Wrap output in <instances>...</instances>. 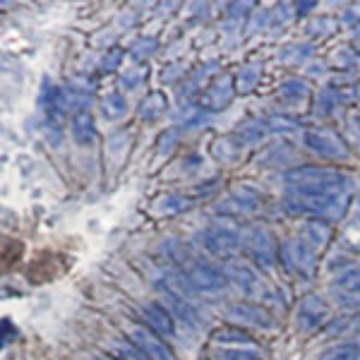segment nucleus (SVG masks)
Returning a JSON list of instances; mask_svg holds the SVG:
<instances>
[{
    "instance_id": "7ed1b4c3",
    "label": "nucleus",
    "mask_w": 360,
    "mask_h": 360,
    "mask_svg": "<svg viewBox=\"0 0 360 360\" xmlns=\"http://www.w3.org/2000/svg\"><path fill=\"white\" fill-rule=\"evenodd\" d=\"M240 238H243V252L252 259L255 266H259V269H274L278 259V248L274 243V236L266 231V226L262 224L245 226L240 231Z\"/></svg>"
},
{
    "instance_id": "9d476101",
    "label": "nucleus",
    "mask_w": 360,
    "mask_h": 360,
    "mask_svg": "<svg viewBox=\"0 0 360 360\" xmlns=\"http://www.w3.org/2000/svg\"><path fill=\"white\" fill-rule=\"evenodd\" d=\"M127 336H130V344H135L149 360H173L171 348L152 329L142 327V324H130L127 327Z\"/></svg>"
},
{
    "instance_id": "bb28decb",
    "label": "nucleus",
    "mask_w": 360,
    "mask_h": 360,
    "mask_svg": "<svg viewBox=\"0 0 360 360\" xmlns=\"http://www.w3.org/2000/svg\"><path fill=\"white\" fill-rule=\"evenodd\" d=\"M113 360H149L135 344H118L113 348Z\"/></svg>"
},
{
    "instance_id": "c9c22d12",
    "label": "nucleus",
    "mask_w": 360,
    "mask_h": 360,
    "mask_svg": "<svg viewBox=\"0 0 360 360\" xmlns=\"http://www.w3.org/2000/svg\"><path fill=\"white\" fill-rule=\"evenodd\" d=\"M356 49L360 51V37H358V44H356Z\"/></svg>"
},
{
    "instance_id": "412c9836",
    "label": "nucleus",
    "mask_w": 360,
    "mask_h": 360,
    "mask_svg": "<svg viewBox=\"0 0 360 360\" xmlns=\"http://www.w3.org/2000/svg\"><path fill=\"white\" fill-rule=\"evenodd\" d=\"M101 113H103V118H108V120H118V118H123V115L127 113V101H125V96H120V94H106L103 96V101H101Z\"/></svg>"
},
{
    "instance_id": "0eeeda50",
    "label": "nucleus",
    "mask_w": 360,
    "mask_h": 360,
    "mask_svg": "<svg viewBox=\"0 0 360 360\" xmlns=\"http://www.w3.org/2000/svg\"><path fill=\"white\" fill-rule=\"evenodd\" d=\"M226 274L231 281L240 288L248 298H271V288L264 283V278L259 276V271L255 269V264L245 262V259H231L226 262Z\"/></svg>"
},
{
    "instance_id": "6e6552de",
    "label": "nucleus",
    "mask_w": 360,
    "mask_h": 360,
    "mask_svg": "<svg viewBox=\"0 0 360 360\" xmlns=\"http://www.w3.org/2000/svg\"><path fill=\"white\" fill-rule=\"evenodd\" d=\"M305 144L310 152H315L317 156L329 159V161H344L351 156L341 135H336V132L329 130V127H312V130H307Z\"/></svg>"
},
{
    "instance_id": "dca6fc26",
    "label": "nucleus",
    "mask_w": 360,
    "mask_h": 360,
    "mask_svg": "<svg viewBox=\"0 0 360 360\" xmlns=\"http://www.w3.org/2000/svg\"><path fill=\"white\" fill-rule=\"evenodd\" d=\"M229 202L233 205L236 214H252L259 207V193L255 188H250V185H236L231 190Z\"/></svg>"
},
{
    "instance_id": "393cba45",
    "label": "nucleus",
    "mask_w": 360,
    "mask_h": 360,
    "mask_svg": "<svg viewBox=\"0 0 360 360\" xmlns=\"http://www.w3.org/2000/svg\"><path fill=\"white\" fill-rule=\"evenodd\" d=\"M178 123H183L185 127H195L200 120H205V108L202 106H190V103H185L183 108L178 111L176 115Z\"/></svg>"
},
{
    "instance_id": "2f4dec72",
    "label": "nucleus",
    "mask_w": 360,
    "mask_h": 360,
    "mask_svg": "<svg viewBox=\"0 0 360 360\" xmlns=\"http://www.w3.org/2000/svg\"><path fill=\"white\" fill-rule=\"evenodd\" d=\"M120 58H123V51H118V49H113L111 53H108L106 58H103V70H115L120 65Z\"/></svg>"
},
{
    "instance_id": "aec40b11",
    "label": "nucleus",
    "mask_w": 360,
    "mask_h": 360,
    "mask_svg": "<svg viewBox=\"0 0 360 360\" xmlns=\"http://www.w3.org/2000/svg\"><path fill=\"white\" fill-rule=\"evenodd\" d=\"M164 113H166V96L161 94V91H152V94H147V98L142 101V108H139V115L152 123V120L161 118Z\"/></svg>"
},
{
    "instance_id": "473e14b6",
    "label": "nucleus",
    "mask_w": 360,
    "mask_h": 360,
    "mask_svg": "<svg viewBox=\"0 0 360 360\" xmlns=\"http://www.w3.org/2000/svg\"><path fill=\"white\" fill-rule=\"evenodd\" d=\"M346 334H348V336H360V315H358V317H353V322L348 324Z\"/></svg>"
},
{
    "instance_id": "20e7f679",
    "label": "nucleus",
    "mask_w": 360,
    "mask_h": 360,
    "mask_svg": "<svg viewBox=\"0 0 360 360\" xmlns=\"http://www.w3.org/2000/svg\"><path fill=\"white\" fill-rule=\"evenodd\" d=\"M185 278H188L190 288L195 291V295H212V293H221L226 286H229V274L221 266H217L209 259L202 257H193L183 269Z\"/></svg>"
},
{
    "instance_id": "f8f14e48",
    "label": "nucleus",
    "mask_w": 360,
    "mask_h": 360,
    "mask_svg": "<svg viewBox=\"0 0 360 360\" xmlns=\"http://www.w3.org/2000/svg\"><path fill=\"white\" fill-rule=\"evenodd\" d=\"M329 317V307L319 295H305L295 310V327L300 332H315Z\"/></svg>"
},
{
    "instance_id": "7c9ffc66",
    "label": "nucleus",
    "mask_w": 360,
    "mask_h": 360,
    "mask_svg": "<svg viewBox=\"0 0 360 360\" xmlns=\"http://www.w3.org/2000/svg\"><path fill=\"white\" fill-rule=\"evenodd\" d=\"M144 77H147V68H137L135 72H127L123 77V86H127V89H135Z\"/></svg>"
},
{
    "instance_id": "9b49d317",
    "label": "nucleus",
    "mask_w": 360,
    "mask_h": 360,
    "mask_svg": "<svg viewBox=\"0 0 360 360\" xmlns=\"http://www.w3.org/2000/svg\"><path fill=\"white\" fill-rule=\"evenodd\" d=\"M224 315L233 324H243V327H252V329H271L276 324L274 317L257 303H233L226 307Z\"/></svg>"
},
{
    "instance_id": "f3484780",
    "label": "nucleus",
    "mask_w": 360,
    "mask_h": 360,
    "mask_svg": "<svg viewBox=\"0 0 360 360\" xmlns=\"http://www.w3.org/2000/svg\"><path fill=\"white\" fill-rule=\"evenodd\" d=\"M70 135H72V139L79 144V147H89V144H94L96 127H94V120H91V115L86 113V111L75 113L72 125H70Z\"/></svg>"
},
{
    "instance_id": "4be33fe9",
    "label": "nucleus",
    "mask_w": 360,
    "mask_h": 360,
    "mask_svg": "<svg viewBox=\"0 0 360 360\" xmlns=\"http://www.w3.org/2000/svg\"><path fill=\"white\" fill-rule=\"evenodd\" d=\"M190 207V202L185 200V197H180V195H164V197H159L156 200V205H154V212L156 214H178V212H185V209Z\"/></svg>"
},
{
    "instance_id": "39448f33",
    "label": "nucleus",
    "mask_w": 360,
    "mask_h": 360,
    "mask_svg": "<svg viewBox=\"0 0 360 360\" xmlns=\"http://www.w3.org/2000/svg\"><path fill=\"white\" fill-rule=\"evenodd\" d=\"M200 240H202V245L207 248L209 255L224 259V262H231V259H236L238 252L243 250L240 231H238L236 226H229V224L209 226V229L202 231Z\"/></svg>"
},
{
    "instance_id": "f03ea898",
    "label": "nucleus",
    "mask_w": 360,
    "mask_h": 360,
    "mask_svg": "<svg viewBox=\"0 0 360 360\" xmlns=\"http://www.w3.org/2000/svg\"><path fill=\"white\" fill-rule=\"evenodd\" d=\"M214 360H262V348L238 329H219L212 336Z\"/></svg>"
},
{
    "instance_id": "1a4fd4ad",
    "label": "nucleus",
    "mask_w": 360,
    "mask_h": 360,
    "mask_svg": "<svg viewBox=\"0 0 360 360\" xmlns=\"http://www.w3.org/2000/svg\"><path fill=\"white\" fill-rule=\"evenodd\" d=\"M329 291L341 307H360V264H348L336 271Z\"/></svg>"
},
{
    "instance_id": "6ab92c4d",
    "label": "nucleus",
    "mask_w": 360,
    "mask_h": 360,
    "mask_svg": "<svg viewBox=\"0 0 360 360\" xmlns=\"http://www.w3.org/2000/svg\"><path fill=\"white\" fill-rule=\"evenodd\" d=\"M278 96L286 103H303L305 98L310 96V89H307V84L300 82V79H286V82L278 86Z\"/></svg>"
},
{
    "instance_id": "a211bd4d",
    "label": "nucleus",
    "mask_w": 360,
    "mask_h": 360,
    "mask_svg": "<svg viewBox=\"0 0 360 360\" xmlns=\"http://www.w3.org/2000/svg\"><path fill=\"white\" fill-rule=\"evenodd\" d=\"M266 123H259V120H248V123H243L240 127L236 130V142L240 144H255V142H259L264 135H266Z\"/></svg>"
},
{
    "instance_id": "4468645a",
    "label": "nucleus",
    "mask_w": 360,
    "mask_h": 360,
    "mask_svg": "<svg viewBox=\"0 0 360 360\" xmlns=\"http://www.w3.org/2000/svg\"><path fill=\"white\" fill-rule=\"evenodd\" d=\"M142 315H144V322L149 324V329L156 332L159 336H173L176 334V317L173 312L164 307V303H147L142 307Z\"/></svg>"
},
{
    "instance_id": "72a5a7b5",
    "label": "nucleus",
    "mask_w": 360,
    "mask_h": 360,
    "mask_svg": "<svg viewBox=\"0 0 360 360\" xmlns=\"http://www.w3.org/2000/svg\"><path fill=\"white\" fill-rule=\"evenodd\" d=\"M356 207H358V212H360V197H358V200H356Z\"/></svg>"
},
{
    "instance_id": "5701e85b",
    "label": "nucleus",
    "mask_w": 360,
    "mask_h": 360,
    "mask_svg": "<svg viewBox=\"0 0 360 360\" xmlns=\"http://www.w3.org/2000/svg\"><path fill=\"white\" fill-rule=\"evenodd\" d=\"M319 360H360L358 344H336L319 356Z\"/></svg>"
},
{
    "instance_id": "c756f323",
    "label": "nucleus",
    "mask_w": 360,
    "mask_h": 360,
    "mask_svg": "<svg viewBox=\"0 0 360 360\" xmlns=\"http://www.w3.org/2000/svg\"><path fill=\"white\" fill-rule=\"evenodd\" d=\"M295 125H298V120L288 118V115H271V118L266 120V127H269V130H291Z\"/></svg>"
},
{
    "instance_id": "423d86ee",
    "label": "nucleus",
    "mask_w": 360,
    "mask_h": 360,
    "mask_svg": "<svg viewBox=\"0 0 360 360\" xmlns=\"http://www.w3.org/2000/svg\"><path fill=\"white\" fill-rule=\"evenodd\" d=\"M278 257L291 274L300 278H312V274L317 271V252L300 238L283 240L281 248H278Z\"/></svg>"
},
{
    "instance_id": "f704fd0d",
    "label": "nucleus",
    "mask_w": 360,
    "mask_h": 360,
    "mask_svg": "<svg viewBox=\"0 0 360 360\" xmlns=\"http://www.w3.org/2000/svg\"><path fill=\"white\" fill-rule=\"evenodd\" d=\"M91 360H113V358H91Z\"/></svg>"
},
{
    "instance_id": "cd10ccee",
    "label": "nucleus",
    "mask_w": 360,
    "mask_h": 360,
    "mask_svg": "<svg viewBox=\"0 0 360 360\" xmlns=\"http://www.w3.org/2000/svg\"><path fill=\"white\" fill-rule=\"evenodd\" d=\"M344 243L351 250H356V252H360V219H356V221H348L346 229H344Z\"/></svg>"
},
{
    "instance_id": "a878e982",
    "label": "nucleus",
    "mask_w": 360,
    "mask_h": 360,
    "mask_svg": "<svg viewBox=\"0 0 360 360\" xmlns=\"http://www.w3.org/2000/svg\"><path fill=\"white\" fill-rule=\"evenodd\" d=\"M310 53H312L310 46H286L283 53L278 56V60L288 63V65H295V63H303Z\"/></svg>"
},
{
    "instance_id": "b1692460",
    "label": "nucleus",
    "mask_w": 360,
    "mask_h": 360,
    "mask_svg": "<svg viewBox=\"0 0 360 360\" xmlns=\"http://www.w3.org/2000/svg\"><path fill=\"white\" fill-rule=\"evenodd\" d=\"M259 75H262V65H245L240 70V75H238V89L250 91L259 82Z\"/></svg>"
},
{
    "instance_id": "f257e3e1",
    "label": "nucleus",
    "mask_w": 360,
    "mask_h": 360,
    "mask_svg": "<svg viewBox=\"0 0 360 360\" xmlns=\"http://www.w3.org/2000/svg\"><path fill=\"white\" fill-rule=\"evenodd\" d=\"M288 193L303 197H322V200H336V197H351L353 178L339 168L327 166H298L286 173Z\"/></svg>"
},
{
    "instance_id": "c85d7f7f",
    "label": "nucleus",
    "mask_w": 360,
    "mask_h": 360,
    "mask_svg": "<svg viewBox=\"0 0 360 360\" xmlns=\"http://www.w3.org/2000/svg\"><path fill=\"white\" fill-rule=\"evenodd\" d=\"M334 63H336V68H341V70L356 68L358 56H356V51H351V49H341L334 53Z\"/></svg>"
},
{
    "instance_id": "2eb2a0df",
    "label": "nucleus",
    "mask_w": 360,
    "mask_h": 360,
    "mask_svg": "<svg viewBox=\"0 0 360 360\" xmlns=\"http://www.w3.org/2000/svg\"><path fill=\"white\" fill-rule=\"evenodd\" d=\"M332 238V226L327 221H319V219H310L307 224H303L300 229V240H305L315 252H319Z\"/></svg>"
},
{
    "instance_id": "ddd939ff",
    "label": "nucleus",
    "mask_w": 360,
    "mask_h": 360,
    "mask_svg": "<svg viewBox=\"0 0 360 360\" xmlns=\"http://www.w3.org/2000/svg\"><path fill=\"white\" fill-rule=\"evenodd\" d=\"M233 94H236L233 77H231V75H224L219 82L207 86V91L200 96V106L205 108V111H221V108H226L231 103Z\"/></svg>"
}]
</instances>
